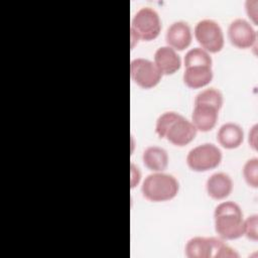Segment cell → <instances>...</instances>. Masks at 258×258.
I'll list each match as a JSON object with an SVG mask.
<instances>
[{
	"instance_id": "ac0fdd59",
	"label": "cell",
	"mask_w": 258,
	"mask_h": 258,
	"mask_svg": "<svg viewBox=\"0 0 258 258\" xmlns=\"http://www.w3.org/2000/svg\"><path fill=\"white\" fill-rule=\"evenodd\" d=\"M223 103H224V99H223L222 93L215 88L203 90L196 96V99H195V104L211 105L217 108L218 110L222 108Z\"/></svg>"
},
{
	"instance_id": "4fadbf2b",
	"label": "cell",
	"mask_w": 258,
	"mask_h": 258,
	"mask_svg": "<svg viewBox=\"0 0 258 258\" xmlns=\"http://www.w3.org/2000/svg\"><path fill=\"white\" fill-rule=\"evenodd\" d=\"M206 189L214 200H224L230 196L233 189V181L229 174L225 172H216L212 174L206 182Z\"/></svg>"
},
{
	"instance_id": "7402d4cb",
	"label": "cell",
	"mask_w": 258,
	"mask_h": 258,
	"mask_svg": "<svg viewBox=\"0 0 258 258\" xmlns=\"http://www.w3.org/2000/svg\"><path fill=\"white\" fill-rule=\"evenodd\" d=\"M140 177L141 173L139 171V168L131 163V187H135L139 183Z\"/></svg>"
},
{
	"instance_id": "ffe728a7",
	"label": "cell",
	"mask_w": 258,
	"mask_h": 258,
	"mask_svg": "<svg viewBox=\"0 0 258 258\" xmlns=\"http://www.w3.org/2000/svg\"><path fill=\"white\" fill-rule=\"evenodd\" d=\"M243 176L247 184L251 187L258 186V158L254 157L246 161L243 167Z\"/></svg>"
},
{
	"instance_id": "9c48e42d",
	"label": "cell",
	"mask_w": 258,
	"mask_h": 258,
	"mask_svg": "<svg viewBox=\"0 0 258 258\" xmlns=\"http://www.w3.org/2000/svg\"><path fill=\"white\" fill-rule=\"evenodd\" d=\"M197 132L198 130L191 123V121L180 115L170 125L164 138H166L167 141L171 144L182 147L187 145L195 139Z\"/></svg>"
},
{
	"instance_id": "7c38bea8",
	"label": "cell",
	"mask_w": 258,
	"mask_h": 258,
	"mask_svg": "<svg viewBox=\"0 0 258 258\" xmlns=\"http://www.w3.org/2000/svg\"><path fill=\"white\" fill-rule=\"evenodd\" d=\"M161 75L169 76L176 73L181 67L180 56L170 46H161L154 53L153 61Z\"/></svg>"
},
{
	"instance_id": "30bf717a",
	"label": "cell",
	"mask_w": 258,
	"mask_h": 258,
	"mask_svg": "<svg viewBox=\"0 0 258 258\" xmlns=\"http://www.w3.org/2000/svg\"><path fill=\"white\" fill-rule=\"evenodd\" d=\"M192 35L189 25L184 21H175L166 30L165 40L174 50H183L191 43Z\"/></svg>"
},
{
	"instance_id": "8992f818",
	"label": "cell",
	"mask_w": 258,
	"mask_h": 258,
	"mask_svg": "<svg viewBox=\"0 0 258 258\" xmlns=\"http://www.w3.org/2000/svg\"><path fill=\"white\" fill-rule=\"evenodd\" d=\"M195 37L203 49L211 53H217L224 47V33L219 25L213 19H203L195 26Z\"/></svg>"
},
{
	"instance_id": "44dd1931",
	"label": "cell",
	"mask_w": 258,
	"mask_h": 258,
	"mask_svg": "<svg viewBox=\"0 0 258 258\" xmlns=\"http://www.w3.org/2000/svg\"><path fill=\"white\" fill-rule=\"evenodd\" d=\"M258 216L252 215L244 220V235L256 242L258 240Z\"/></svg>"
},
{
	"instance_id": "277c9868",
	"label": "cell",
	"mask_w": 258,
	"mask_h": 258,
	"mask_svg": "<svg viewBox=\"0 0 258 258\" xmlns=\"http://www.w3.org/2000/svg\"><path fill=\"white\" fill-rule=\"evenodd\" d=\"M130 30L132 47L138 40L155 39L161 31V20L158 13L151 7L140 8L131 20Z\"/></svg>"
},
{
	"instance_id": "6da1fadb",
	"label": "cell",
	"mask_w": 258,
	"mask_h": 258,
	"mask_svg": "<svg viewBox=\"0 0 258 258\" xmlns=\"http://www.w3.org/2000/svg\"><path fill=\"white\" fill-rule=\"evenodd\" d=\"M215 230L222 240H235L244 235L243 213L234 202L219 204L214 212Z\"/></svg>"
},
{
	"instance_id": "603a6c76",
	"label": "cell",
	"mask_w": 258,
	"mask_h": 258,
	"mask_svg": "<svg viewBox=\"0 0 258 258\" xmlns=\"http://www.w3.org/2000/svg\"><path fill=\"white\" fill-rule=\"evenodd\" d=\"M249 143L253 149H257V125H254L249 132Z\"/></svg>"
},
{
	"instance_id": "7a4b0ae2",
	"label": "cell",
	"mask_w": 258,
	"mask_h": 258,
	"mask_svg": "<svg viewBox=\"0 0 258 258\" xmlns=\"http://www.w3.org/2000/svg\"><path fill=\"white\" fill-rule=\"evenodd\" d=\"M184 254L188 258H235L239 254L227 245L221 238L194 237L184 247Z\"/></svg>"
},
{
	"instance_id": "9a60e30c",
	"label": "cell",
	"mask_w": 258,
	"mask_h": 258,
	"mask_svg": "<svg viewBox=\"0 0 258 258\" xmlns=\"http://www.w3.org/2000/svg\"><path fill=\"white\" fill-rule=\"evenodd\" d=\"M217 140L226 149L238 148L244 140L243 129L236 123H225L217 132Z\"/></svg>"
},
{
	"instance_id": "5b68a950",
	"label": "cell",
	"mask_w": 258,
	"mask_h": 258,
	"mask_svg": "<svg viewBox=\"0 0 258 258\" xmlns=\"http://www.w3.org/2000/svg\"><path fill=\"white\" fill-rule=\"evenodd\" d=\"M222 161V151L213 143H204L190 149L186 156L187 166L197 172L216 168Z\"/></svg>"
},
{
	"instance_id": "ba28073f",
	"label": "cell",
	"mask_w": 258,
	"mask_h": 258,
	"mask_svg": "<svg viewBox=\"0 0 258 258\" xmlns=\"http://www.w3.org/2000/svg\"><path fill=\"white\" fill-rule=\"evenodd\" d=\"M228 37L237 48H250L256 42V31L248 21L238 18L229 25Z\"/></svg>"
},
{
	"instance_id": "3957f363",
	"label": "cell",
	"mask_w": 258,
	"mask_h": 258,
	"mask_svg": "<svg viewBox=\"0 0 258 258\" xmlns=\"http://www.w3.org/2000/svg\"><path fill=\"white\" fill-rule=\"evenodd\" d=\"M179 189L177 179L168 173L153 172L147 175L142 183L143 197L153 203L170 201L176 197Z\"/></svg>"
},
{
	"instance_id": "8fae6325",
	"label": "cell",
	"mask_w": 258,
	"mask_h": 258,
	"mask_svg": "<svg viewBox=\"0 0 258 258\" xmlns=\"http://www.w3.org/2000/svg\"><path fill=\"white\" fill-rule=\"evenodd\" d=\"M219 111L217 108L207 104H195L191 114V123L198 131L209 132L217 124Z\"/></svg>"
},
{
	"instance_id": "2e32d148",
	"label": "cell",
	"mask_w": 258,
	"mask_h": 258,
	"mask_svg": "<svg viewBox=\"0 0 258 258\" xmlns=\"http://www.w3.org/2000/svg\"><path fill=\"white\" fill-rule=\"evenodd\" d=\"M142 161L149 170L162 172L168 165V154L159 146H149L143 151Z\"/></svg>"
},
{
	"instance_id": "52a82bcc",
	"label": "cell",
	"mask_w": 258,
	"mask_h": 258,
	"mask_svg": "<svg viewBox=\"0 0 258 258\" xmlns=\"http://www.w3.org/2000/svg\"><path fill=\"white\" fill-rule=\"evenodd\" d=\"M130 77L140 88L152 89L159 84L162 75L153 61L140 57L131 61Z\"/></svg>"
},
{
	"instance_id": "5bb4252c",
	"label": "cell",
	"mask_w": 258,
	"mask_h": 258,
	"mask_svg": "<svg viewBox=\"0 0 258 258\" xmlns=\"http://www.w3.org/2000/svg\"><path fill=\"white\" fill-rule=\"evenodd\" d=\"M214 77L213 69L209 66H196L185 68L182 79L190 89H201L209 85Z\"/></svg>"
},
{
	"instance_id": "e0dca14e",
	"label": "cell",
	"mask_w": 258,
	"mask_h": 258,
	"mask_svg": "<svg viewBox=\"0 0 258 258\" xmlns=\"http://www.w3.org/2000/svg\"><path fill=\"white\" fill-rule=\"evenodd\" d=\"M184 67H196V66H209L212 67L213 60L208 51L202 47H195L189 49L183 58Z\"/></svg>"
},
{
	"instance_id": "d6986e66",
	"label": "cell",
	"mask_w": 258,
	"mask_h": 258,
	"mask_svg": "<svg viewBox=\"0 0 258 258\" xmlns=\"http://www.w3.org/2000/svg\"><path fill=\"white\" fill-rule=\"evenodd\" d=\"M180 116V114L169 111V112H164L161 114L157 120H156V125H155V132L159 138H164L165 134L170 127V125Z\"/></svg>"
}]
</instances>
